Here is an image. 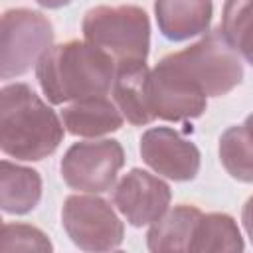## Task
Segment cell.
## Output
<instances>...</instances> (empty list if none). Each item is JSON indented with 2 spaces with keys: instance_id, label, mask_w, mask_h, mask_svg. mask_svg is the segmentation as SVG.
I'll list each match as a JSON object with an SVG mask.
<instances>
[{
  "instance_id": "6da1fadb",
  "label": "cell",
  "mask_w": 253,
  "mask_h": 253,
  "mask_svg": "<svg viewBox=\"0 0 253 253\" xmlns=\"http://www.w3.org/2000/svg\"><path fill=\"white\" fill-rule=\"evenodd\" d=\"M117 65L111 55L89 42L69 40L51 45L36 63V77L51 105L107 95Z\"/></svg>"
},
{
  "instance_id": "7a4b0ae2",
  "label": "cell",
  "mask_w": 253,
  "mask_h": 253,
  "mask_svg": "<svg viewBox=\"0 0 253 253\" xmlns=\"http://www.w3.org/2000/svg\"><path fill=\"white\" fill-rule=\"evenodd\" d=\"M63 121L28 83L0 89V148L16 160H43L63 140Z\"/></svg>"
},
{
  "instance_id": "3957f363",
  "label": "cell",
  "mask_w": 253,
  "mask_h": 253,
  "mask_svg": "<svg viewBox=\"0 0 253 253\" xmlns=\"http://www.w3.org/2000/svg\"><path fill=\"white\" fill-rule=\"evenodd\" d=\"M85 42L113 57L115 65L146 63L150 49V20L140 6H95L81 24Z\"/></svg>"
},
{
  "instance_id": "277c9868",
  "label": "cell",
  "mask_w": 253,
  "mask_h": 253,
  "mask_svg": "<svg viewBox=\"0 0 253 253\" xmlns=\"http://www.w3.org/2000/svg\"><path fill=\"white\" fill-rule=\"evenodd\" d=\"M164 59L188 77L206 97H221L243 79L239 53L227 43L221 30H208L204 38L182 51L164 55Z\"/></svg>"
},
{
  "instance_id": "5b68a950",
  "label": "cell",
  "mask_w": 253,
  "mask_h": 253,
  "mask_svg": "<svg viewBox=\"0 0 253 253\" xmlns=\"http://www.w3.org/2000/svg\"><path fill=\"white\" fill-rule=\"evenodd\" d=\"M53 26L38 10L12 8L2 14L0 32V77L24 75L51 47Z\"/></svg>"
},
{
  "instance_id": "8992f818",
  "label": "cell",
  "mask_w": 253,
  "mask_h": 253,
  "mask_svg": "<svg viewBox=\"0 0 253 253\" xmlns=\"http://www.w3.org/2000/svg\"><path fill=\"white\" fill-rule=\"evenodd\" d=\"M61 223L67 237L83 251H113L125 239V225L113 206L89 192L65 198Z\"/></svg>"
},
{
  "instance_id": "52a82bcc",
  "label": "cell",
  "mask_w": 253,
  "mask_h": 253,
  "mask_svg": "<svg viewBox=\"0 0 253 253\" xmlns=\"http://www.w3.org/2000/svg\"><path fill=\"white\" fill-rule=\"evenodd\" d=\"M123 164L125 150L119 140H83L71 144L65 150L59 162V172L69 188L89 194H101L109 192L115 186L117 174Z\"/></svg>"
},
{
  "instance_id": "ba28073f",
  "label": "cell",
  "mask_w": 253,
  "mask_h": 253,
  "mask_svg": "<svg viewBox=\"0 0 253 253\" xmlns=\"http://www.w3.org/2000/svg\"><path fill=\"white\" fill-rule=\"evenodd\" d=\"M150 111L154 119L178 123L204 115L208 97L164 57L150 69Z\"/></svg>"
},
{
  "instance_id": "9c48e42d",
  "label": "cell",
  "mask_w": 253,
  "mask_h": 253,
  "mask_svg": "<svg viewBox=\"0 0 253 253\" xmlns=\"http://www.w3.org/2000/svg\"><path fill=\"white\" fill-rule=\"evenodd\" d=\"M140 156L156 174L174 182L194 180L202 160L198 146L172 126H152L144 130L140 136Z\"/></svg>"
},
{
  "instance_id": "30bf717a",
  "label": "cell",
  "mask_w": 253,
  "mask_h": 253,
  "mask_svg": "<svg viewBox=\"0 0 253 253\" xmlns=\"http://www.w3.org/2000/svg\"><path fill=\"white\" fill-rule=\"evenodd\" d=\"M170 200V186L142 168L128 170L113 190V204L134 227L160 219L168 211Z\"/></svg>"
},
{
  "instance_id": "8fae6325",
  "label": "cell",
  "mask_w": 253,
  "mask_h": 253,
  "mask_svg": "<svg viewBox=\"0 0 253 253\" xmlns=\"http://www.w3.org/2000/svg\"><path fill=\"white\" fill-rule=\"evenodd\" d=\"M154 16L160 34L170 42H184L210 30L211 0H154Z\"/></svg>"
},
{
  "instance_id": "7c38bea8",
  "label": "cell",
  "mask_w": 253,
  "mask_h": 253,
  "mask_svg": "<svg viewBox=\"0 0 253 253\" xmlns=\"http://www.w3.org/2000/svg\"><path fill=\"white\" fill-rule=\"evenodd\" d=\"M148 81L150 69L146 67V63L121 65L115 71V81L111 87L113 101L117 103L123 117L134 126H142L154 121V115L150 111Z\"/></svg>"
},
{
  "instance_id": "4fadbf2b",
  "label": "cell",
  "mask_w": 253,
  "mask_h": 253,
  "mask_svg": "<svg viewBox=\"0 0 253 253\" xmlns=\"http://www.w3.org/2000/svg\"><path fill=\"white\" fill-rule=\"evenodd\" d=\"M59 117L67 132L93 138L119 130L125 121L117 103L107 99V95L71 101V105H65L61 109Z\"/></svg>"
},
{
  "instance_id": "5bb4252c",
  "label": "cell",
  "mask_w": 253,
  "mask_h": 253,
  "mask_svg": "<svg viewBox=\"0 0 253 253\" xmlns=\"http://www.w3.org/2000/svg\"><path fill=\"white\" fill-rule=\"evenodd\" d=\"M202 210L190 204H178L160 219L150 223L146 245L152 253H190L196 225Z\"/></svg>"
},
{
  "instance_id": "9a60e30c",
  "label": "cell",
  "mask_w": 253,
  "mask_h": 253,
  "mask_svg": "<svg viewBox=\"0 0 253 253\" xmlns=\"http://www.w3.org/2000/svg\"><path fill=\"white\" fill-rule=\"evenodd\" d=\"M42 200V176L38 170L10 160L0 162V204L4 213L24 215Z\"/></svg>"
},
{
  "instance_id": "2e32d148",
  "label": "cell",
  "mask_w": 253,
  "mask_h": 253,
  "mask_svg": "<svg viewBox=\"0 0 253 253\" xmlns=\"http://www.w3.org/2000/svg\"><path fill=\"white\" fill-rule=\"evenodd\" d=\"M243 249L245 243L241 231L229 213H202L194 231L190 253H241Z\"/></svg>"
},
{
  "instance_id": "e0dca14e",
  "label": "cell",
  "mask_w": 253,
  "mask_h": 253,
  "mask_svg": "<svg viewBox=\"0 0 253 253\" xmlns=\"http://www.w3.org/2000/svg\"><path fill=\"white\" fill-rule=\"evenodd\" d=\"M219 160L231 178L245 184L253 182V134L245 125H233L221 132Z\"/></svg>"
},
{
  "instance_id": "ac0fdd59",
  "label": "cell",
  "mask_w": 253,
  "mask_h": 253,
  "mask_svg": "<svg viewBox=\"0 0 253 253\" xmlns=\"http://www.w3.org/2000/svg\"><path fill=\"white\" fill-rule=\"evenodd\" d=\"M219 30L227 43L253 65V0H225Z\"/></svg>"
},
{
  "instance_id": "d6986e66",
  "label": "cell",
  "mask_w": 253,
  "mask_h": 253,
  "mask_svg": "<svg viewBox=\"0 0 253 253\" xmlns=\"http://www.w3.org/2000/svg\"><path fill=\"white\" fill-rule=\"evenodd\" d=\"M0 249L4 253L8 251H51L53 245L47 239V235L28 223H4L2 227V241Z\"/></svg>"
},
{
  "instance_id": "ffe728a7",
  "label": "cell",
  "mask_w": 253,
  "mask_h": 253,
  "mask_svg": "<svg viewBox=\"0 0 253 253\" xmlns=\"http://www.w3.org/2000/svg\"><path fill=\"white\" fill-rule=\"evenodd\" d=\"M241 221H243V227H245V231H247V237H249L251 243H253V196H249L247 202L243 204Z\"/></svg>"
},
{
  "instance_id": "44dd1931",
  "label": "cell",
  "mask_w": 253,
  "mask_h": 253,
  "mask_svg": "<svg viewBox=\"0 0 253 253\" xmlns=\"http://www.w3.org/2000/svg\"><path fill=\"white\" fill-rule=\"evenodd\" d=\"M40 6H43V8H49V10H55V8H63V6H67L71 0H36Z\"/></svg>"
},
{
  "instance_id": "7402d4cb",
  "label": "cell",
  "mask_w": 253,
  "mask_h": 253,
  "mask_svg": "<svg viewBox=\"0 0 253 253\" xmlns=\"http://www.w3.org/2000/svg\"><path fill=\"white\" fill-rule=\"evenodd\" d=\"M243 125H245V128L253 134V113H251V115H247V119H245V123H243Z\"/></svg>"
}]
</instances>
